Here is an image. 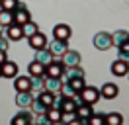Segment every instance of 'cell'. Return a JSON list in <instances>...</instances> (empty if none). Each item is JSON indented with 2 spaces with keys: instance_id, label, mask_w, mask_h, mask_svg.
<instances>
[{
  "instance_id": "obj_15",
  "label": "cell",
  "mask_w": 129,
  "mask_h": 125,
  "mask_svg": "<svg viewBox=\"0 0 129 125\" xmlns=\"http://www.w3.org/2000/svg\"><path fill=\"white\" fill-rule=\"evenodd\" d=\"M31 102H33V96L29 94V90H25V92H18V94H16V106H18V108L29 109Z\"/></svg>"
},
{
  "instance_id": "obj_14",
  "label": "cell",
  "mask_w": 129,
  "mask_h": 125,
  "mask_svg": "<svg viewBox=\"0 0 129 125\" xmlns=\"http://www.w3.org/2000/svg\"><path fill=\"white\" fill-rule=\"evenodd\" d=\"M4 33H6V37H8L10 41H20V39H24V29H22V25H18V23H10Z\"/></svg>"
},
{
  "instance_id": "obj_37",
  "label": "cell",
  "mask_w": 129,
  "mask_h": 125,
  "mask_svg": "<svg viewBox=\"0 0 129 125\" xmlns=\"http://www.w3.org/2000/svg\"><path fill=\"white\" fill-rule=\"evenodd\" d=\"M0 35H2V29H0Z\"/></svg>"
},
{
  "instance_id": "obj_22",
  "label": "cell",
  "mask_w": 129,
  "mask_h": 125,
  "mask_svg": "<svg viewBox=\"0 0 129 125\" xmlns=\"http://www.w3.org/2000/svg\"><path fill=\"white\" fill-rule=\"evenodd\" d=\"M29 90L31 92L45 90V76H29Z\"/></svg>"
},
{
  "instance_id": "obj_24",
  "label": "cell",
  "mask_w": 129,
  "mask_h": 125,
  "mask_svg": "<svg viewBox=\"0 0 129 125\" xmlns=\"http://www.w3.org/2000/svg\"><path fill=\"white\" fill-rule=\"evenodd\" d=\"M10 23H14V14L10 10L0 8V27H8Z\"/></svg>"
},
{
  "instance_id": "obj_17",
  "label": "cell",
  "mask_w": 129,
  "mask_h": 125,
  "mask_svg": "<svg viewBox=\"0 0 129 125\" xmlns=\"http://www.w3.org/2000/svg\"><path fill=\"white\" fill-rule=\"evenodd\" d=\"M27 74H29V76H45V65L33 59V61L27 65Z\"/></svg>"
},
{
  "instance_id": "obj_10",
  "label": "cell",
  "mask_w": 129,
  "mask_h": 125,
  "mask_svg": "<svg viewBox=\"0 0 129 125\" xmlns=\"http://www.w3.org/2000/svg\"><path fill=\"white\" fill-rule=\"evenodd\" d=\"M76 76H84V70H82L80 65H76V67H64L63 74H61V82H69L71 78H76Z\"/></svg>"
},
{
  "instance_id": "obj_35",
  "label": "cell",
  "mask_w": 129,
  "mask_h": 125,
  "mask_svg": "<svg viewBox=\"0 0 129 125\" xmlns=\"http://www.w3.org/2000/svg\"><path fill=\"white\" fill-rule=\"evenodd\" d=\"M4 61H6V51H2V49H0V65H2Z\"/></svg>"
},
{
  "instance_id": "obj_8",
  "label": "cell",
  "mask_w": 129,
  "mask_h": 125,
  "mask_svg": "<svg viewBox=\"0 0 129 125\" xmlns=\"http://www.w3.org/2000/svg\"><path fill=\"white\" fill-rule=\"evenodd\" d=\"M0 72H2V78H16L18 76V65L14 61H6L0 65Z\"/></svg>"
},
{
  "instance_id": "obj_26",
  "label": "cell",
  "mask_w": 129,
  "mask_h": 125,
  "mask_svg": "<svg viewBox=\"0 0 129 125\" xmlns=\"http://www.w3.org/2000/svg\"><path fill=\"white\" fill-rule=\"evenodd\" d=\"M22 29H24V37H31L33 33H37V31H39V27H37V23L33 22V20H29L27 23L22 25Z\"/></svg>"
},
{
  "instance_id": "obj_5",
  "label": "cell",
  "mask_w": 129,
  "mask_h": 125,
  "mask_svg": "<svg viewBox=\"0 0 129 125\" xmlns=\"http://www.w3.org/2000/svg\"><path fill=\"white\" fill-rule=\"evenodd\" d=\"M76 117H78V123H88V117L94 113V109H92V104H86V102H80L78 106H76Z\"/></svg>"
},
{
  "instance_id": "obj_2",
  "label": "cell",
  "mask_w": 129,
  "mask_h": 125,
  "mask_svg": "<svg viewBox=\"0 0 129 125\" xmlns=\"http://www.w3.org/2000/svg\"><path fill=\"white\" fill-rule=\"evenodd\" d=\"M92 43H94V47L100 49V51H108L110 47H113L112 35H110L108 31H98L96 35H94V39H92Z\"/></svg>"
},
{
  "instance_id": "obj_3",
  "label": "cell",
  "mask_w": 129,
  "mask_h": 125,
  "mask_svg": "<svg viewBox=\"0 0 129 125\" xmlns=\"http://www.w3.org/2000/svg\"><path fill=\"white\" fill-rule=\"evenodd\" d=\"M78 96H80V100L82 102H86V104H96L102 96H100V90L98 88H94V86H84L80 92H78Z\"/></svg>"
},
{
  "instance_id": "obj_30",
  "label": "cell",
  "mask_w": 129,
  "mask_h": 125,
  "mask_svg": "<svg viewBox=\"0 0 129 125\" xmlns=\"http://www.w3.org/2000/svg\"><path fill=\"white\" fill-rule=\"evenodd\" d=\"M88 123L90 125H104L106 123V113H92L88 117Z\"/></svg>"
},
{
  "instance_id": "obj_33",
  "label": "cell",
  "mask_w": 129,
  "mask_h": 125,
  "mask_svg": "<svg viewBox=\"0 0 129 125\" xmlns=\"http://www.w3.org/2000/svg\"><path fill=\"white\" fill-rule=\"evenodd\" d=\"M18 2H20V0H0V8H4V10H10V12H14V8L18 6Z\"/></svg>"
},
{
  "instance_id": "obj_28",
  "label": "cell",
  "mask_w": 129,
  "mask_h": 125,
  "mask_svg": "<svg viewBox=\"0 0 129 125\" xmlns=\"http://www.w3.org/2000/svg\"><path fill=\"white\" fill-rule=\"evenodd\" d=\"M69 84H71V88H73L74 92L78 94L82 88L86 86V82H84V76H76V78H71V80H69Z\"/></svg>"
},
{
  "instance_id": "obj_36",
  "label": "cell",
  "mask_w": 129,
  "mask_h": 125,
  "mask_svg": "<svg viewBox=\"0 0 129 125\" xmlns=\"http://www.w3.org/2000/svg\"><path fill=\"white\" fill-rule=\"evenodd\" d=\"M0 78H2V72H0Z\"/></svg>"
},
{
  "instance_id": "obj_19",
  "label": "cell",
  "mask_w": 129,
  "mask_h": 125,
  "mask_svg": "<svg viewBox=\"0 0 129 125\" xmlns=\"http://www.w3.org/2000/svg\"><path fill=\"white\" fill-rule=\"evenodd\" d=\"M53 59H55V57H53V53L49 51V47H43V49H37V51H35V61L43 62L45 67H47Z\"/></svg>"
},
{
  "instance_id": "obj_13",
  "label": "cell",
  "mask_w": 129,
  "mask_h": 125,
  "mask_svg": "<svg viewBox=\"0 0 129 125\" xmlns=\"http://www.w3.org/2000/svg\"><path fill=\"white\" fill-rule=\"evenodd\" d=\"M73 35V31L71 27L67 25V23H57L55 27H53V37L55 39H63V41H69Z\"/></svg>"
},
{
  "instance_id": "obj_9",
  "label": "cell",
  "mask_w": 129,
  "mask_h": 125,
  "mask_svg": "<svg viewBox=\"0 0 129 125\" xmlns=\"http://www.w3.org/2000/svg\"><path fill=\"white\" fill-rule=\"evenodd\" d=\"M61 62L64 67H76V65H80V53L73 51V49H67V53L61 57Z\"/></svg>"
},
{
  "instance_id": "obj_27",
  "label": "cell",
  "mask_w": 129,
  "mask_h": 125,
  "mask_svg": "<svg viewBox=\"0 0 129 125\" xmlns=\"http://www.w3.org/2000/svg\"><path fill=\"white\" fill-rule=\"evenodd\" d=\"M29 109H31V113H37V115H43L45 111H47V106L45 104H41L37 98H33L31 106H29Z\"/></svg>"
},
{
  "instance_id": "obj_34",
  "label": "cell",
  "mask_w": 129,
  "mask_h": 125,
  "mask_svg": "<svg viewBox=\"0 0 129 125\" xmlns=\"http://www.w3.org/2000/svg\"><path fill=\"white\" fill-rule=\"evenodd\" d=\"M8 45H10V39L4 37V35H0V49H2V51H8Z\"/></svg>"
},
{
  "instance_id": "obj_20",
  "label": "cell",
  "mask_w": 129,
  "mask_h": 125,
  "mask_svg": "<svg viewBox=\"0 0 129 125\" xmlns=\"http://www.w3.org/2000/svg\"><path fill=\"white\" fill-rule=\"evenodd\" d=\"M45 117H47V123H61V117H63V111L57 108V106H51L45 111Z\"/></svg>"
},
{
  "instance_id": "obj_11",
  "label": "cell",
  "mask_w": 129,
  "mask_h": 125,
  "mask_svg": "<svg viewBox=\"0 0 129 125\" xmlns=\"http://www.w3.org/2000/svg\"><path fill=\"white\" fill-rule=\"evenodd\" d=\"M27 41H29V47H31L33 51H37V49H43V47H47V37H45V33H41V31H37V33H33L31 37H27Z\"/></svg>"
},
{
  "instance_id": "obj_25",
  "label": "cell",
  "mask_w": 129,
  "mask_h": 125,
  "mask_svg": "<svg viewBox=\"0 0 129 125\" xmlns=\"http://www.w3.org/2000/svg\"><path fill=\"white\" fill-rule=\"evenodd\" d=\"M129 39V31H125V29H119V31H115L112 35V43H113V47H119L123 41H127Z\"/></svg>"
},
{
  "instance_id": "obj_29",
  "label": "cell",
  "mask_w": 129,
  "mask_h": 125,
  "mask_svg": "<svg viewBox=\"0 0 129 125\" xmlns=\"http://www.w3.org/2000/svg\"><path fill=\"white\" fill-rule=\"evenodd\" d=\"M117 55H119L117 59H123V61L129 62V39H127V41H123V43L117 47Z\"/></svg>"
},
{
  "instance_id": "obj_31",
  "label": "cell",
  "mask_w": 129,
  "mask_h": 125,
  "mask_svg": "<svg viewBox=\"0 0 129 125\" xmlns=\"http://www.w3.org/2000/svg\"><path fill=\"white\" fill-rule=\"evenodd\" d=\"M121 121H123V117H121L119 113H108V115H106V123L108 125H119Z\"/></svg>"
},
{
  "instance_id": "obj_38",
  "label": "cell",
  "mask_w": 129,
  "mask_h": 125,
  "mask_svg": "<svg viewBox=\"0 0 129 125\" xmlns=\"http://www.w3.org/2000/svg\"><path fill=\"white\" fill-rule=\"evenodd\" d=\"M127 74H129V72H127Z\"/></svg>"
},
{
  "instance_id": "obj_12",
  "label": "cell",
  "mask_w": 129,
  "mask_h": 125,
  "mask_svg": "<svg viewBox=\"0 0 129 125\" xmlns=\"http://www.w3.org/2000/svg\"><path fill=\"white\" fill-rule=\"evenodd\" d=\"M112 74L113 76H125L129 72V62L123 61V59H115V61L112 62Z\"/></svg>"
},
{
  "instance_id": "obj_7",
  "label": "cell",
  "mask_w": 129,
  "mask_h": 125,
  "mask_svg": "<svg viewBox=\"0 0 129 125\" xmlns=\"http://www.w3.org/2000/svg\"><path fill=\"white\" fill-rule=\"evenodd\" d=\"M35 119H33V113L31 111H27V109H20L16 115L12 117V125H29L33 123Z\"/></svg>"
},
{
  "instance_id": "obj_16",
  "label": "cell",
  "mask_w": 129,
  "mask_h": 125,
  "mask_svg": "<svg viewBox=\"0 0 129 125\" xmlns=\"http://www.w3.org/2000/svg\"><path fill=\"white\" fill-rule=\"evenodd\" d=\"M117 94H119V88L113 84V82H106V84L100 88V96L106 98V100H113Z\"/></svg>"
},
{
  "instance_id": "obj_6",
  "label": "cell",
  "mask_w": 129,
  "mask_h": 125,
  "mask_svg": "<svg viewBox=\"0 0 129 125\" xmlns=\"http://www.w3.org/2000/svg\"><path fill=\"white\" fill-rule=\"evenodd\" d=\"M47 47H49V51L53 53L55 59H61V57L67 53V49H69L67 41H63V39H53L51 43H47Z\"/></svg>"
},
{
  "instance_id": "obj_32",
  "label": "cell",
  "mask_w": 129,
  "mask_h": 125,
  "mask_svg": "<svg viewBox=\"0 0 129 125\" xmlns=\"http://www.w3.org/2000/svg\"><path fill=\"white\" fill-rule=\"evenodd\" d=\"M59 94H61V96H71V98H73L76 92L71 88V84H69V82H63V84H61V90H59Z\"/></svg>"
},
{
  "instance_id": "obj_1",
  "label": "cell",
  "mask_w": 129,
  "mask_h": 125,
  "mask_svg": "<svg viewBox=\"0 0 129 125\" xmlns=\"http://www.w3.org/2000/svg\"><path fill=\"white\" fill-rule=\"evenodd\" d=\"M12 14H14V23H18V25H24V23H27L31 20V14H29V10H27V6L24 2H18V6L14 8Z\"/></svg>"
},
{
  "instance_id": "obj_18",
  "label": "cell",
  "mask_w": 129,
  "mask_h": 125,
  "mask_svg": "<svg viewBox=\"0 0 129 125\" xmlns=\"http://www.w3.org/2000/svg\"><path fill=\"white\" fill-rule=\"evenodd\" d=\"M37 100H39L41 104H45L47 108H51V106H55L57 94L55 92H49V90H41V92H37Z\"/></svg>"
},
{
  "instance_id": "obj_4",
  "label": "cell",
  "mask_w": 129,
  "mask_h": 125,
  "mask_svg": "<svg viewBox=\"0 0 129 125\" xmlns=\"http://www.w3.org/2000/svg\"><path fill=\"white\" fill-rule=\"evenodd\" d=\"M63 70H64V65L61 62V59H53V61H51L47 67H45V76H51V78H61Z\"/></svg>"
},
{
  "instance_id": "obj_23",
  "label": "cell",
  "mask_w": 129,
  "mask_h": 125,
  "mask_svg": "<svg viewBox=\"0 0 129 125\" xmlns=\"http://www.w3.org/2000/svg\"><path fill=\"white\" fill-rule=\"evenodd\" d=\"M61 78H51V76H45V90H49V92H55L59 94V90H61Z\"/></svg>"
},
{
  "instance_id": "obj_21",
  "label": "cell",
  "mask_w": 129,
  "mask_h": 125,
  "mask_svg": "<svg viewBox=\"0 0 129 125\" xmlns=\"http://www.w3.org/2000/svg\"><path fill=\"white\" fill-rule=\"evenodd\" d=\"M14 88H16V92L29 90V74H27V76H16L14 78ZM29 92H31V90H29Z\"/></svg>"
}]
</instances>
